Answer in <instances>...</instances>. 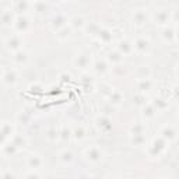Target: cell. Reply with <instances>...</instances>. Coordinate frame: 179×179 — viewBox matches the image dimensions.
Here are the masks:
<instances>
[{
    "instance_id": "3",
    "label": "cell",
    "mask_w": 179,
    "mask_h": 179,
    "mask_svg": "<svg viewBox=\"0 0 179 179\" xmlns=\"http://www.w3.org/2000/svg\"><path fill=\"white\" fill-rule=\"evenodd\" d=\"M3 81L6 84H11V81H14V74L11 71H9V74H3Z\"/></svg>"
},
{
    "instance_id": "4",
    "label": "cell",
    "mask_w": 179,
    "mask_h": 179,
    "mask_svg": "<svg viewBox=\"0 0 179 179\" xmlns=\"http://www.w3.org/2000/svg\"><path fill=\"white\" fill-rule=\"evenodd\" d=\"M71 152L70 151H64V152H62V160L63 161H67V162H70V161L73 160V158H71Z\"/></svg>"
},
{
    "instance_id": "2",
    "label": "cell",
    "mask_w": 179,
    "mask_h": 179,
    "mask_svg": "<svg viewBox=\"0 0 179 179\" xmlns=\"http://www.w3.org/2000/svg\"><path fill=\"white\" fill-rule=\"evenodd\" d=\"M39 164H41V160L38 158V155H32L31 160H29V165L34 166L32 169H39L38 166H39Z\"/></svg>"
},
{
    "instance_id": "1",
    "label": "cell",
    "mask_w": 179,
    "mask_h": 179,
    "mask_svg": "<svg viewBox=\"0 0 179 179\" xmlns=\"http://www.w3.org/2000/svg\"><path fill=\"white\" fill-rule=\"evenodd\" d=\"M87 158L88 160H91V161H98L99 160V152L96 151V150H94V148H92V150H88V152H87Z\"/></svg>"
}]
</instances>
